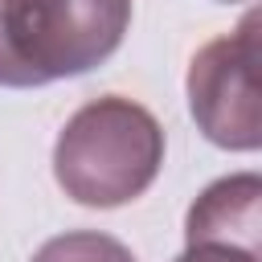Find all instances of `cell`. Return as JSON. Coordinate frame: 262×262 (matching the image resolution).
Listing matches in <instances>:
<instances>
[{"label": "cell", "mask_w": 262, "mask_h": 262, "mask_svg": "<svg viewBox=\"0 0 262 262\" xmlns=\"http://www.w3.org/2000/svg\"><path fill=\"white\" fill-rule=\"evenodd\" d=\"M160 168L164 127L147 106L123 94L78 106L53 143V176L61 192L86 209H119L143 196Z\"/></svg>", "instance_id": "6da1fadb"}, {"label": "cell", "mask_w": 262, "mask_h": 262, "mask_svg": "<svg viewBox=\"0 0 262 262\" xmlns=\"http://www.w3.org/2000/svg\"><path fill=\"white\" fill-rule=\"evenodd\" d=\"M131 29V0H0V86L33 90L102 66Z\"/></svg>", "instance_id": "7a4b0ae2"}, {"label": "cell", "mask_w": 262, "mask_h": 262, "mask_svg": "<svg viewBox=\"0 0 262 262\" xmlns=\"http://www.w3.org/2000/svg\"><path fill=\"white\" fill-rule=\"evenodd\" d=\"M188 111L209 143H217L225 151H258L262 147L258 12H246L233 33H221L192 53Z\"/></svg>", "instance_id": "3957f363"}, {"label": "cell", "mask_w": 262, "mask_h": 262, "mask_svg": "<svg viewBox=\"0 0 262 262\" xmlns=\"http://www.w3.org/2000/svg\"><path fill=\"white\" fill-rule=\"evenodd\" d=\"M262 237V180L258 172H233L213 180L184 217V242H213L258 254Z\"/></svg>", "instance_id": "277c9868"}, {"label": "cell", "mask_w": 262, "mask_h": 262, "mask_svg": "<svg viewBox=\"0 0 262 262\" xmlns=\"http://www.w3.org/2000/svg\"><path fill=\"white\" fill-rule=\"evenodd\" d=\"M29 262H135V254L98 229H74V233H57L49 237Z\"/></svg>", "instance_id": "5b68a950"}, {"label": "cell", "mask_w": 262, "mask_h": 262, "mask_svg": "<svg viewBox=\"0 0 262 262\" xmlns=\"http://www.w3.org/2000/svg\"><path fill=\"white\" fill-rule=\"evenodd\" d=\"M172 262H258V254H246V250H233V246H213V242H192Z\"/></svg>", "instance_id": "8992f818"}, {"label": "cell", "mask_w": 262, "mask_h": 262, "mask_svg": "<svg viewBox=\"0 0 262 262\" xmlns=\"http://www.w3.org/2000/svg\"><path fill=\"white\" fill-rule=\"evenodd\" d=\"M225 4H233V0H225Z\"/></svg>", "instance_id": "52a82bcc"}]
</instances>
